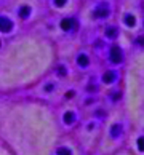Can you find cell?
<instances>
[{
	"label": "cell",
	"instance_id": "obj_1",
	"mask_svg": "<svg viewBox=\"0 0 144 155\" xmlns=\"http://www.w3.org/2000/svg\"><path fill=\"white\" fill-rule=\"evenodd\" d=\"M109 58H111V61L114 62V64H120V62L123 61L122 50H120L119 47H112L111 48V53H109Z\"/></svg>",
	"mask_w": 144,
	"mask_h": 155
},
{
	"label": "cell",
	"instance_id": "obj_2",
	"mask_svg": "<svg viewBox=\"0 0 144 155\" xmlns=\"http://www.w3.org/2000/svg\"><path fill=\"white\" fill-rule=\"evenodd\" d=\"M109 13H111V10H109L107 3H99L95 8V16L96 18H107Z\"/></svg>",
	"mask_w": 144,
	"mask_h": 155
},
{
	"label": "cell",
	"instance_id": "obj_3",
	"mask_svg": "<svg viewBox=\"0 0 144 155\" xmlns=\"http://www.w3.org/2000/svg\"><path fill=\"white\" fill-rule=\"evenodd\" d=\"M13 29V22H11L8 18H5V16H0V31L2 32H10Z\"/></svg>",
	"mask_w": 144,
	"mask_h": 155
},
{
	"label": "cell",
	"instance_id": "obj_4",
	"mask_svg": "<svg viewBox=\"0 0 144 155\" xmlns=\"http://www.w3.org/2000/svg\"><path fill=\"white\" fill-rule=\"evenodd\" d=\"M74 24H75V21H74L72 18H64L61 21V27H62V31H71Z\"/></svg>",
	"mask_w": 144,
	"mask_h": 155
},
{
	"label": "cell",
	"instance_id": "obj_5",
	"mask_svg": "<svg viewBox=\"0 0 144 155\" xmlns=\"http://www.w3.org/2000/svg\"><path fill=\"white\" fill-rule=\"evenodd\" d=\"M115 78H117V74H115L114 71H109L102 75V82L104 83H112V82H115Z\"/></svg>",
	"mask_w": 144,
	"mask_h": 155
},
{
	"label": "cell",
	"instance_id": "obj_6",
	"mask_svg": "<svg viewBox=\"0 0 144 155\" xmlns=\"http://www.w3.org/2000/svg\"><path fill=\"white\" fill-rule=\"evenodd\" d=\"M117 34H119L117 27H114V26L106 27V37L107 38H115V37H117Z\"/></svg>",
	"mask_w": 144,
	"mask_h": 155
},
{
	"label": "cell",
	"instance_id": "obj_7",
	"mask_svg": "<svg viewBox=\"0 0 144 155\" xmlns=\"http://www.w3.org/2000/svg\"><path fill=\"white\" fill-rule=\"evenodd\" d=\"M74 122H75V114L74 112H66L64 114V123L66 125H72Z\"/></svg>",
	"mask_w": 144,
	"mask_h": 155
},
{
	"label": "cell",
	"instance_id": "obj_8",
	"mask_svg": "<svg viewBox=\"0 0 144 155\" xmlns=\"http://www.w3.org/2000/svg\"><path fill=\"white\" fill-rule=\"evenodd\" d=\"M29 15H31V8H29L27 5H24V7H21V8H19V16H21L22 19L29 18Z\"/></svg>",
	"mask_w": 144,
	"mask_h": 155
},
{
	"label": "cell",
	"instance_id": "obj_9",
	"mask_svg": "<svg viewBox=\"0 0 144 155\" xmlns=\"http://www.w3.org/2000/svg\"><path fill=\"white\" fill-rule=\"evenodd\" d=\"M77 62H79V66L86 67V66H88V62H90V59H88V56H86V54H80L77 58Z\"/></svg>",
	"mask_w": 144,
	"mask_h": 155
},
{
	"label": "cell",
	"instance_id": "obj_10",
	"mask_svg": "<svg viewBox=\"0 0 144 155\" xmlns=\"http://www.w3.org/2000/svg\"><path fill=\"white\" fill-rule=\"evenodd\" d=\"M111 134L114 137H119L120 134H122V125H114L112 130H111Z\"/></svg>",
	"mask_w": 144,
	"mask_h": 155
},
{
	"label": "cell",
	"instance_id": "obj_11",
	"mask_svg": "<svg viewBox=\"0 0 144 155\" xmlns=\"http://www.w3.org/2000/svg\"><path fill=\"white\" fill-rule=\"evenodd\" d=\"M125 22H126V26H135V22H136V19H135V16L133 15H126L125 16Z\"/></svg>",
	"mask_w": 144,
	"mask_h": 155
},
{
	"label": "cell",
	"instance_id": "obj_12",
	"mask_svg": "<svg viewBox=\"0 0 144 155\" xmlns=\"http://www.w3.org/2000/svg\"><path fill=\"white\" fill-rule=\"evenodd\" d=\"M56 155H72V150L67 149V147H61V149H58Z\"/></svg>",
	"mask_w": 144,
	"mask_h": 155
},
{
	"label": "cell",
	"instance_id": "obj_13",
	"mask_svg": "<svg viewBox=\"0 0 144 155\" xmlns=\"http://www.w3.org/2000/svg\"><path fill=\"white\" fill-rule=\"evenodd\" d=\"M56 72H58V75H59V77H64L66 74H67V71H66V67H64V66H58Z\"/></svg>",
	"mask_w": 144,
	"mask_h": 155
},
{
	"label": "cell",
	"instance_id": "obj_14",
	"mask_svg": "<svg viewBox=\"0 0 144 155\" xmlns=\"http://www.w3.org/2000/svg\"><path fill=\"white\" fill-rule=\"evenodd\" d=\"M138 147H139L141 152H144V137H139V139H138Z\"/></svg>",
	"mask_w": 144,
	"mask_h": 155
},
{
	"label": "cell",
	"instance_id": "obj_15",
	"mask_svg": "<svg viewBox=\"0 0 144 155\" xmlns=\"http://www.w3.org/2000/svg\"><path fill=\"white\" fill-rule=\"evenodd\" d=\"M53 2H55V5H56V7H64L67 0H53Z\"/></svg>",
	"mask_w": 144,
	"mask_h": 155
},
{
	"label": "cell",
	"instance_id": "obj_16",
	"mask_svg": "<svg viewBox=\"0 0 144 155\" xmlns=\"http://www.w3.org/2000/svg\"><path fill=\"white\" fill-rule=\"evenodd\" d=\"M136 43L141 45V47H144V37H138V38H136Z\"/></svg>",
	"mask_w": 144,
	"mask_h": 155
},
{
	"label": "cell",
	"instance_id": "obj_17",
	"mask_svg": "<svg viewBox=\"0 0 144 155\" xmlns=\"http://www.w3.org/2000/svg\"><path fill=\"white\" fill-rule=\"evenodd\" d=\"M53 88H55V85H47V87H45V91H48V93H50V91H53Z\"/></svg>",
	"mask_w": 144,
	"mask_h": 155
},
{
	"label": "cell",
	"instance_id": "obj_18",
	"mask_svg": "<svg viewBox=\"0 0 144 155\" xmlns=\"http://www.w3.org/2000/svg\"><path fill=\"white\" fill-rule=\"evenodd\" d=\"M96 90H98L96 85H88V91H96Z\"/></svg>",
	"mask_w": 144,
	"mask_h": 155
},
{
	"label": "cell",
	"instance_id": "obj_19",
	"mask_svg": "<svg viewBox=\"0 0 144 155\" xmlns=\"http://www.w3.org/2000/svg\"><path fill=\"white\" fill-rule=\"evenodd\" d=\"M119 97H120V93H115V94H114V96H112V99H114V101H115V99H119Z\"/></svg>",
	"mask_w": 144,
	"mask_h": 155
}]
</instances>
